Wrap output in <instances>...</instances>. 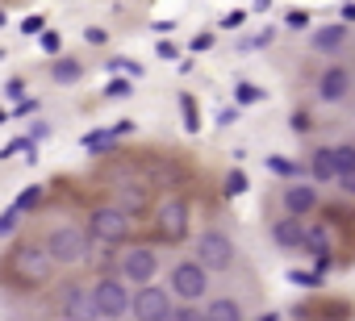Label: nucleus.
<instances>
[{
    "label": "nucleus",
    "mask_w": 355,
    "mask_h": 321,
    "mask_svg": "<svg viewBox=\"0 0 355 321\" xmlns=\"http://www.w3.org/2000/svg\"><path fill=\"white\" fill-rule=\"evenodd\" d=\"M88 246H92V234L80 230V226H71V221H63V226H55V230L46 234V255H51L55 263H63V267L84 263V259H88Z\"/></svg>",
    "instance_id": "f257e3e1"
},
{
    "label": "nucleus",
    "mask_w": 355,
    "mask_h": 321,
    "mask_svg": "<svg viewBox=\"0 0 355 321\" xmlns=\"http://www.w3.org/2000/svg\"><path fill=\"white\" fill-rule=\"evenodd\" d=\"M92 296H96V309H101V321H121L125 313H134V292L121 275H101L92 284Z\"/></svg>",
    "instance_id": "f03ea898"
},
{
    "label": "nucleus",
    "mask_w": 355,
    "mask_h": 321,
    "mask_svg": "<svg viewBox=\"0 0 355 321\" xmlns=\"http://www.w3.org/2000/svg\"><path fill=\"white\" fill-rule=\"evenodd\" d=\"M51 267H55V259L46 255V246H34V242H26V246H17L13 255H9V275L17 279V284H46V275H51Z\"/></svg>",
    "instance_id": "7ed1b4c3"
},
{
    "label": "nucleus",
    "mask_w": 355,
    "mask_h": 321,
    "mask_svg": "<svg viewBox=\"0 0 355 321\" xmlns=\"http://www.w3.org/2000/svg\"><path fill=\"white\" fill-rule=\"evenodd\" d=\"M167 284H171V296L184 300V304H197L201 296H209V271L197 259H180V263L171 267Z\"/></svg>",
    "instance_id": "20e7f679"
},
{
    "label": "nucleus",
    "mask_w": 355,
    "mask_h": 321,
    "mask_svg": "<svg viewBox=\"0 0 355 321\" xmlns=\"http://www.w3.org/2000/svg\"><path fill=\"white\" fill-rule=\"evenodd\" d=\"M88 234H92L96 242H105V246H117V242H125V238L134 234V221H130V213H121L117 205H96L92 217H88Z\"/></svg>",
    "instance_id": "39448f33"
},
{
    "label": "nucleus",
    "mask_w": 355,
    "mask_h": 321,
    "mask_svg": "<svg viewBox=\"0 0 355 321\" xmlns=\"http://www.w3.org/2000/svg\"><path fill=\"white\" fill-rule=\"evenodd\" d=\"M193 259H197L205 271H226V267H234V238L222 234V230H205V234L193 242Z\"/></svg>",
    "instance_id": "423d86ee"
},
{
    "label": "nucleus",
    "mask_w": 355,
    "mask_h": 321,
    "mask_svg": "<svg viewBox=\"0 0 355 321\" xmlns=\"http://www.w3.org/2000/svg\"><path fill=\"white\" fill-rule=\"evenodd\" d=\"M59 317H63V321H101V309H96L92 288H84V284H63V292H59Z\"/></svg>",
    "instance_id": "0eeeda50"
},
{
    "label": "nucleus",
    "mask_w": 355,
    "mask_h": 321,
    "mask_svg": "<svg viewBox=\"0 0 355 321\" xmlns=\"http://www.w3.org/2000/svg\"><path fill=\"white\" fill-rule=\"evenodd\" d=\"M155 271H159V255H155L150 246H130V250L121 255V279H125V284L150 288Z\"/></svg>",
    "instance_id": "6e6552de"
},
{
    "label": "nucleus",
    "mask_w": 355,
    "mask_h": 321,
    "mask_svg": "<svg viewBox=\"0 0 355 321\" xmlns=\"http://www.w3.org/2000/svg\"><path fill=\"white\" fill-rule=\"evenodd\" d=\"M175 296H167V288H138L134 292V321H167L171 313H175V304H171Z\"/></svg>",
    "instance_id": "1a4fd4ad"
},
{
    "label": "nucleus",
    "mask_w": 355,
    "mask_h": 321,
    "mask_svg": "<svg viewBox=\"0 0 355 321\" xmlns=\"http://www.w3.org/2000/svg\"><path fill=\"white\" fill-rule=\"evenodd\" d=\"M159 230H163V238H171V242L189 238V201H184V196H163V201H159Z\"/></svg>",
    "instance_id": "9d476101"
},
{
    "label": "nucleus",
    "mask_w": 355,
    "mask_h": 321,
    "mask_svg": "<svg viewBox=\"0 0 355 321\" xmlns=\"http://www.w3.org/2000/svg\"><path fill=\"white\" fill-rule=\"evenodd\" d=\"M351 96V71L343 67V63H330L322 75H318V100H326V104H343Z\"/></svg>",
    "instance_id": "9b49d317"
},
{
    "label": "nucleus",
    "mask_w": 355,
    "mask_h": 321,
    "mask_svg": "<svg viewBox=\"0 0 355 321\" xmlns=\"http://www.w3.org/2000/svg\"><path fill=\"white\" fill-rule=\"evenodd\" d=\"M280 201H284V213L288 217H305V213L318 209V188L313 184H288Z\"/></svg>",
    "instance_id": "f8f14e48"
},
{
    "label": "nucleus",
    "mask_w": 355,
    "mask_h": 321,
    "mask_svg": "<svg viewBox=\"0 0 355 321\" xmlns=\"http://www.w3.org/2000/svg\"><path fill=\"white\" fill-rule=\"evenodd\" d=\"M305 230L309 226H301V217H280L272 226V242L280 250H305Z\"/></svg>",
    "instance_id": "ddd939ff"
},
{
    "label": "nucleus",
    "mask_w": 355,
    "mask_h": 321,
    "mask_svg": "<svg viewBox=\"0 0 355 321\" xmlns=\"http://www.w3.org/2000/svg\"><path fill=\"white\" fill-rule=\"evenodd\" d=\"M309 176H313L318 184H330V180H338V163H334V146H318V150L309 154Z\"/></svg>",
    "instance_id": "4468645a"
},
{
    "label": "nucleus",
    "mask_w": 355,
    "mask_h": 321,
    "mask_svg": "<svg viewBox=\"0 0 355 321\" xmlns=\"http://www.w3.org/2000/svg\"><path fill=\"white\" fill-rule=\"evenodd\" d=\"M343 42H347V26L343 21H334V26H326V30L313 34V51H322V55H334Z\"/></svg>",
    "instance_id": "2eb2a0df"
},
{
    "label": "nucleus",
    "mask_w": 355,
    "mask_h": 321,
    "mask_svg": "<svg viewBox=\"0 0 355 321\" xmlns=\"http://www.w3.org/2000/svg\"><path fill=\"white\" fill-rule=\"evenodd\" d=\"M305 250L326 263V255H330V226H309L305 230Z\"/></svg>",
    "instance_id": "dca6fc26"
},
{
    "label": "nucleus",
    "mask_w": 355,
    "mask_h": 321,
    "mask_svg": "<svg viewBox=\"0 0 355 321\" xmlns=\"http://www.w3.org/2000/svg\"><path fill=\"white\" fill-rule=\"evenodd\" d=\"M209 321H243V304L230 296H218L209 300Z\"/></svg>",
    "instance_id": "f3484780"
},
{
    "label": "nucleus",
    "mask_w": 355,
    "mask_h": 321,
    "mask_svg": "<svg viewBox=\"0 0 355 321\" xmlns=\"http://www.w3.org/2000/svg\"><path fill=\"white\" fill-rule=\"evenodd\" d=\"M334 163H338V180L355 176V142H338L334 146Z\"/></svg>",
    "instance_id": "a211bd4d"
},
{
    "label": "nucleus",
    "mask_w": 355,
    "mask_h": 321,
    "mask_svg": "<svg viewBox=\"0 0 355 321\" xmlns=\"http://www.w3.org/2000/svg\"><path fill=\"white\" fill-rule=\"evenodd\" d=\"M268 167H272L276 176H288V180H297V184H301V172H305L301 163H293L288 154H272V158H268Z\"/></svg>",
    "instance_id": "6ab92c4d"
},
{
    "label": "nucleus",
    "mask_w": 355,
    "mask_h": 321,
    "mask_svg": "<svg viewBox=\"0 0 355 321\" xmlns=\"http://www.w3.org/2000/svg\"><path fill=\"white\" fill-rule=\"evenodd\" d=\"M51 75H55V84H76V80L84 75V67H80L76 59H59V63L51 67Z\"/></svg>",
    "instance_id": "aec40b11"
},
{
    "label": "nucleus",
    "mask_w": 355,
    "mask_h": 321,
    "mask_svg": "<svg viewBox=\"0 0 355 321\" xmlns=\"http://www.w3.org/2000/svg\"><path fill=\"white\" fill-rule=\"evenodd\" d=\"M117 209L138 217V213L146 209V192H142V188H121V205H117Z\"/></svg>",
    "instance_id": "412c9836"
},
{
    "label": "nucleus",
    "mask_w": 355,
    "mask_h": 321,
    "mask_svg": "<svg viewBox=\"0 0 355 321\" xmlns=\"http://www.w3.org/2000/svg\"><path fill=\"white\" fill-rule=\"evenodd\" d=\"M167 321H209V309H201V304H175V313Z\"/></svg>",
    "instance_id": "4be33fe9"
},
{
    "label": "nucleus",
    "mask_w": 355,
    "mask_h": 321,
    "mask_svg": "<svg viewBox=\"0 0 355 321\" xmlns=\"http://www.w3.org/2000/svg\"><path fill=\"white\" fill-rule=\"evenodd\" d=\"M234 100H239V104H259V100H263V88H255V84L243 80V84H234Z\"/></svg>",
    "instance_id": "5701e85b"
},
{
    "label": "nucleus",
    "mask_w": 355,
    "mask_h": 321,
    "mask_svg": "<svg viewBox=\"0 0 355 321\" xmlns=\"http://www.w3.org/2000/svg\"><path fill=\"white\" fill-rule=\"evenodd\" d=\"M38 205H42V188H38V184H30V188H21V196H17V205H13V209H21V213H26V209H38Z\"/></svg>",
    "instance_id": "b1692460"
},
{
    "label": "nucleus",
    "mask_w": 355,
    "mask_h": 321,
    "mask_svg": "<svg viewBox=\"0 0 355 321\" xmlns=\"http://www.w3.org/2000/svg\"><path fill=\"white\" fill-rule=\"evenodd\" d=\"M180 113H184V129H189V134H197V129H201V121H197V104H193V96H180Z\"/></svg>",
    "instance_id": "393cba45"
},
{
    "label": "nucleus",
    "mask_w": 355,
    "mask_h": 321,
    "mask_svg": "<svg viewBox=\"0 0 355 321\" xmlns=\"http://www.w3.org/2000/svg\"><path fill=\"white\" fill-rule=\"evenodd\" d=\"M239 192H247V176L243 172H230L226 176V196H239Z\"/></svg>",
    "instance_id": "a878e982"
},
{
    "label": "nucleus",
    "mask_w": 355,
    "mask_h": 321,
    "mask_svg": "<svg viewBox=\"0 0 355 321\" xmlns=\"http://www.w3.org/2000/svg\"><path fill=\"white\" fill-rule=\"evenodd\" d=\"M17 217H21V209H5V217H0V234H17Z\"/></svg>",
    "instance_id": "bb28decb"
},
{
    "label": "nucleus",
    "mask_w": 355,
    "mask_h": 321,
    "mask_svg": "<svg viewBox=\"0 0 355 321\" xmlns=\"http://www.w3.org/2000/svg\"><path fill=\"white\" fill-rule=\"evenodd\" d=\"M284 21H288V30H305V26H309V13H305V9H293Z\"/></svg>",
    "instance_id": "cd10ccee"
},
{
    "label": "nucleus",
    "mask_w": 355,
    "mask_h": 321,
    "mask_svg": "<svg viewBox=\"0 0 355 321\" xmlns=\"http://www.w3.org/2000/svg\"><path fill=\"white\" fill-rule=\"evenodd\" d=\"M105 92H109L113 100H125V96H130V84H125V80H113V84H109Z\"/></svg>",
    "instance_id": "c85d7f7f"
},
{
    "label": "nucleus",
    "mask_w": 355,
    "mask_h": 321,
    "mask_svg": "<svg viewBox=\"0 0 355 321\" xmlns=\"http://www.w3.org/2000/svg\"><path fill=\"white\" fill-rule=\"evenodd\" d=\"M155 55H159V59H167V63H171V59H180V51H175L171 42H159V46H155Z\"/></svg>",
    "instance_id": "c756f323"
},
{
    "label": "nucleus",
    "mask_w": 355,
    "mask_h": 321,
    "mask_svg": "<svg viewBox=\"0 0 355 321\" xmlns=\"http://www.w3.org/2000/svg\"><path fill=\"white\" fill-rule=\"evenodd\" d=\"M21 34H42V17H26L21 21Z\"/></svg>",
    "instance_id": "7c9ffc66"
},
{
    "label": "nucleus",
    "mask_w": 355,
    "mask_h": 321,
    "mask_svg": "<svg viewBox=\"0 0 355 321\" xmlns=\"http://www.w3.org/2000/svg\"><path fill=\"white\" fill-rule=\"evenodd\" d=\"M214 46V34H201V38H193V51L201 55V51H209Z\"/></svg>",
    "instance_id": "2f4dec72"
},
{
    "label": "nucleus",
    "mask_w": 355,
    "mask_h": 321,
    "mask_svg": "<svg viewBox=\"0 0 355 321\" xmlns=\"http://www.w3.org/2000/svg\"><path fill=\"white\" fill-rule=\"evenodd\" d=\"M51 134V125L46 121H34V129H30V142H38V138H46Z\"/></svg>",
    "instance_id": "473e14b6"
},
{
    "label": "nucleus",
    "mask_w": 355,
    "mask_h": 321,
    "mask_svg": "<svg viewBox=\"0 0 355 321\" xmlns=\"http://www.w3.org/2000/svg\"><path fill=\"white\" fill-rule=\"evenodd\" d=\"M42 51L55 55V51H59V34H42Z\"/></svg>",
    "instance_id": "72a5a7b5"
},
{
    "label": "nucleus",
    "mask_w": 355,
    "mask_h": 321,
    "mask_svg": "<svg viewBox=\"0 0 355 321\" xmlns=\"http://www.w3.org/2000/svg\"><path fill=\"white\" fill-rule=\"evenodd\" d=\"M243 17H247V13H243V9H239V13H230V17H226V21H222V26H226V30H234V26H243Z\"/></svg>",
    "instance_id": "f704fd0d"
},
{
    "label": "nucleus",
    "mask_w": 355,
    "mask_h": 321,
    "mask_svg": "<svg viewBox=\"0 0 355 321\" xmlns=\"http://www.w3.org/2000/svg\"><path fill=\"white\" fill-rule=\"evenodd\" d=\"M130 129H134V121H117V125H113V138H125Z\"/></svg>",
    "instance_id": "c9c22d12"
},
{
    "label": "nucleus",
    "mask_w": 355,
    "mask_h": 321,
    "mask_svg": "<svg viewBox=\"0 0 355 321\" xmlns=\"http://www.w3.org/2000/svg\"><path fill=\"white\" fill-rule=\"evenodd\" d=\"M305 125H309V117H305V113H297V117H293V129H297V134H305Z\"/></svg>",
    "instance_id": "e433bc0d"
},
{
    "label": "nucleus",
    "mask_w": 355,
    "mask_h": 321,
    "mask_svg": "<svg viewBox=\"0 0 355 321\" xmlns=\"http://www.w3.org/2000/svg\"><path fill=\"white\" fill-rule=\"evenodd\" d=\"M338 188H343V192H355V176H343V180H338Z\"/></svg>",
    "instance_id": "4c0bfd02"
},
{
    "label": "nucleus",
    "mask_w": 355,
    "mask_h": 321,
    "mask_svg": "<svg viewBox=\"0 0 355 321\" xmlns=\"http://www.w3.org/2000/svg\"><path fill=\"white\" fill-rule=\"evenodd\" d=\"M347 21H355V5H343V26Z\"/></svg>",
    "instance_id": "58836bf2"
},
{
    "label": "nucleus",
    "mask_w": 355,
    "mask_h": 321,
    "mask_svg": "<svg viewBox=\"0 0 355 321\" xmlns=\"http://www.w3.org/2000/svg\"><path fill=\"white\" fill-rule=\"evenodd\" d=\"M259 321H280V317H276V313H268V317H259Z\"/></svg>",
    "instance_id": "ea45409f"
}]
</instances>
